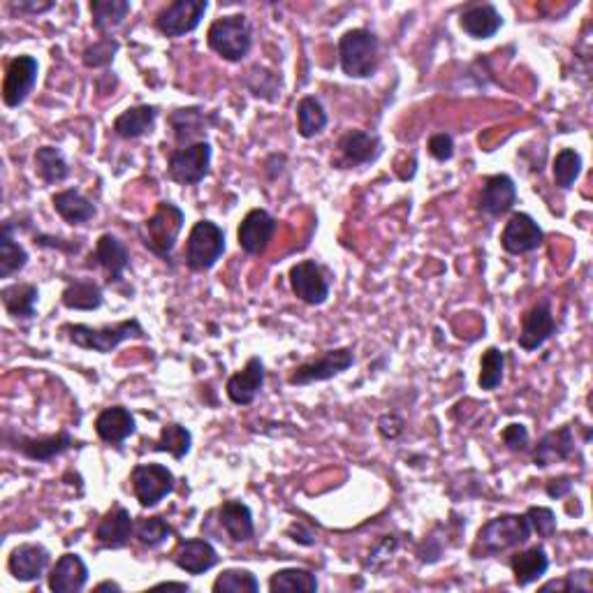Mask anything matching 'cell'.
<instances>
[{"mask_svg": "<svg viewBox=\"0 0 593 593\" xmlns=\"http://www.w3.org/2000/svg\"><path fill=\"white\" fill-rule=\"evenodd\" d=\"M61 332L68 336L70 343H75L82 350H93V353L107 355L114 348H119L121 343L130 339H142L146 336L142 322L137 318L114 322V325L105 327H91V325H63Z\"/></svg>", "mask_w": 593, "mask_h": 593, "instance_id": "1", "label": "cell"}, {"mask_svg": "<svg viewBox=\"0 0 593 593\" xmlns=\"http://www.w3.org/2000/svg\"><path fill=\"white\" fill-rule=\"evenodd\" d=\"M531 538V524L526 515H512V512H505L482 526L478 531V540H475L473 554L475 556H496L501 552H508V549L522 547L529 543Z\"/></svg>", "mask_w": 593, "mask_h": 593, "instance_id": "2", "label": "cell"}, {"mask_svg": "<svg viewBox=\"0 0 593 593\" xmlns=\"http://www.w3.org/2000/svg\"><path fill=\"white\" fill-rule=\"evenodd\" d=\"M378 35L369 28H350L339 38V63L350 79H369L378 70Z\"/></svg>", "mask_w": 593, "mask_h": 593, "instance_id": "3", "label": "cell"}, {"mask_svg": "<svg viewBox=\"0 0 593 593\" xmlns=\"http://www.w3.org/2000/svg\"><path fill=\"white\" fill-rule=\"evenodd\" d=\"M183 221H186V214H183L181 207H177V204L170 200L158 202L156 211L144 221V246L149 248L153 255H158L160 260L170 262L174 246H177L179 234L183 230Z\"/></svg>", "mask_w": 593, "mask_h": 593, "instance_id": "4", "label": "cell"}, {"mask_svg": "<svg viewBox=\"0 0 593 593\" xmlns=\"http://www.w3.org/2000/svg\"><path fill=\"white\" fill-rule=\"evenodd\" d=\"M207 45L225 61H244L253 47L251 21L246 14H228V17L216 19L207 31Z\"/></svg>", "mask_w": 593, "mask_h": 593, "instance_id": "5", "label": "cell"}, {"mask_svg": "<svg viewBox=\"0 0 593 593\" xmlns=\"http://www.w3.org/2000/svg\"><path fill=\"white\" fill-rule=\"evenodd\" d=\"M225 253V232L221 225L214 221H197L193 230L188 234L186 251H183V262L190 272H209L218 265V260L223 258Z\"/></svg>", "mask_w": 593, "mask_h": 593, "instance_id": "6", "label": "cell"}, {"mask_svg": "<svg viewBox=\"0 0 593 593\" xmlns=\"http://www.w3.org/2000/svg\"><path fill=\"white\" fill-rule=\"evenodd\" d=\"M353 364H355V350L350 346L325 350V353L313 357V360L295 366V369L290 371L288 383L295 387L325 383V380L341 376V373L348 371Z\"/></svg>", "mask_w": 593, "mask_h": 593, "instance_id": "7", "label": "cell"}, {"mask_svg": "<svg viewBox=\"0 0 593 593\" xmlns=\"http://www.w3.org/2000/svg\"><path fill=\"white\" fill-rule=\"evenodd\" d=\"M211 156H214V149H211L207 139L181 146V149H174L170 158H167V174L179 186H197V183L209 177Z\"/></svg>", "mask_w": 593, "mask_h": 593, "instance_id": "8", "label": "cell"}, {"mask_svg": "<svg viewBox=\"0 0 593 593\" xmlns=\"http://www.w3.org/2000/svg\"><path fill=\"white\" fill-rule=\"evenodd\" d=\"M130 482L142 508H156L177 487L174 473L163 464H137L130 473Z\"/></svg>", "mask_w": 593, "mask_h": 593, "instance_id": "9", "label": "cell"}, {"mask_svg": "<svg viewBox=\"0 0 593 593\" xmlns=\"http://www.w3.org/2000/svg\"><path fill=\"white\" fill-rule=\"evenodd\" d=\"M290 288L299 302L309 306H320L329 299L332 281H329L327 269L316 260H302L290 267Z\"/></svg>", "mask_w": 593, "mask_h": 593, "instance_id": "10", "label": "cell"}, {"mask_svg": "<svg viewBox=\"0 0 593 593\" xmlns=\"http://www.w3.org/2000/svg\"><path fill=\"white\" fill-rule=\"evenodd\" d=\"M5 441H7V445H12V450H17L21 457H26L31 461H40V464L61 457L72 448H79V441L70 434L68 429H61L58 434H51V436L5 434Z\"/></svg>", "mask_w": 593, "mask_h": 593, "instance_id": "11", "label": "cell"}, {"mask_svg": "<svg viewBox=\"0 0 593 593\" xmlns=\"http://www.w3.org/2000/svg\"><path fill=\"white\" fill-rule=\"evenodd\" d=\"M207 10V0H174L158 12L156 28L165 38H183V35L197 31Z\"/></svg>", "mask_w": 593, "mask_h": 593, "instance_id": "12", "label": "cell"}, {"mask_svg": "<svg viewBox=\"0 0 593 593\" xmlns=\"http://www.w3.org/2000/svg\"><path fill=\"white\" fill-rule=\"evenodd\" d=\"M40 63L33 56H17L7 63L3 77V102L5 107H21L38 84Z\"/></svg>", "mask_w": 593, "mask_h": 593, "instance_id": "13", "label": "cell"}, {"mask_svg": "<svg viewBox=\"0 0 593 593\" xmlns=\"http://www.w3.org/2000/svg\"><path fill=\"white\" fill-rule=\"evenodd\" d=\"M545 241V232L536 223V218L517 211L510 216V221L505 223L501 232V246L505 253L510 255H526L538 251Z\"/></svg>", "mask_w": 593, "mask_h": 593, "instance_id": "14", "label": "cell"}, {"mask_svg": "<svg viewBox=\"0 0 593 593\" xmlns=\"http://www.w3.org/2000/svg\"><path fill=\"white\" fill-rule=\"evenodd\" d=\"M554 332L556 320L552 313V299L543 297L531 311H526V316L522 318V332H519L517 343L526 353H533V350L543 348L545 343L552 339Z\"/></svg>", "mask_w": 593, "mask_h": 593, "instance_id": "15", "label": "cell"}, {"mask_svg": "<svg viewBox=\"0 0 593 593\" xmlns=\"http://www.w3.org/2000/svg\"><path fill=\"white\" fill-rule=\"evenodd\" d=\"M276 218L267 209H251L237 230L239 248L246 255H262L276 234Z\"/></svg>", "mask_w": 593, "mask_h": 593, "instance_id": "16", "label": "cell"}, {"mask_svg": "<svg viewBox=\"0 0 593 593\" xmlns=\"http://www.w3.org/2000/svg\"><path fill=\"white\" fill-rule=\"evenodd\" d=\"M336 149H339V156L348 167L371 165L376 163L380 153H383V139L376 133H366V130L353 128L341 135Z\"/></svg>", "mask_w": 593, "mask_h": 593, "instance_id": "17", "label": "cell"}, {"mask_svg": "<svg viewBox=\"0 0 593 593\" xmlns=\"http://www.w3.org/2000/svg\"><path fill=\"white\" fill-rule=\"evenodd\" d=\"M91 260L95 267H100L107 274V283L116 285L123 281V274L130 267V251L119 237L107 232L95 241Z\"/></svg>", "mask_w": 593, "mask_h": 593, "instance_id": "18", "label": "cell"}, {"mask_svg": "<svg viewBox=\"0 0 593 593\" xmlns=\"http://www.w3.org/2000/svg\"><path fill=\"white\" fill-rule=\"evenodd\" d=\"M135 538V519L123 505H112L95 526V540L102 549H123Z\"/></svg>", "mask_w": 593, "mask_h": 593, "instance_id": "19", "label": "cell"}, {"mask_svg": "<svg viewBox=\"0 0 593 593\" xmlns=\"http://www.w3.org/2000/svg\"><path fill=\"white\" fill-rule=\"evenodd\" d=\"M51 563V554L45 545L24 543L12 549L7 559V570L17 582H35L45 575Z\"/></svg>", "mask_w": 593, "mask_h": 593, "instance_id": "20", "label": "cell"}, {"mask_svg": "<svg viewBox=\"0 0 593 593\" xmlns=\"http://www.w3.org/2000/svg\"><path fill=\"white\" fill-rule=\"evenodd\" d=\"M262 385H265V362L258 355L251 357L246 366L237 373H232L225 385V394L234 406H251L258 397Z\"/></svg>", "mask_w": 593, "mask_h": 593, "instance_id": "21", "label": "cell"}, {"mask_svg": "<svg viewBox=\"0 0 593 593\" xmlns=\"http://www.w3.org/2000/svg\"><path fill=\"white\" fill-rule=\"evenodd\" d=\"M95 434L102 443L121 448L130 436L137 434L135 415L126 406H109L95 417Z\"/></svg>", "mask_w": 593, "mask_h": 593, "instance_id": "22", "label": "cell"}, {"mask_svg": "<svg viewBox=\"0 0 593 593\" xmlns=\"http://www.w3.org/2000/svg\"><path fill=\"white\" fill-rule=\"evenodd\" d=\"M515 204H517V186L508 174H492V177H487L485 183H482L478 207L480 211H485L487 216L501 218L505 214H510Z\"/></svg>", "mask_w": 593, "mask_h": 593, "instance_id": "23", "label": "cell"}, {"mask_svg": "<svg viewBox=\"0 0 593 593\" xmlns=\"http://www.w3.org/2000/svg\"><path fill=\"white\" fill-rule=\"evenodd\" d=\"M573 455H575L573 427H570V424H563V427L547 431V434L540 438L536 448H533V466L549 468L554 464H561V461H568Z\"/></svg>", "mask_w": 593, "mask_h": 593, "instance_id": "24", "label": "cell"}, {"mask_svg": "<svg viewBox=\"0 0 593 593\" xmlns=\"http://www.w3.org/2000/svg\"><path fill=\"white\" fill-rule=\"evenodd\" d=\"M49 591L54 593H79L89 584V566L79 554H63L58 556L49 573Z\"/></svg>", "mask_w": 593, "mask_h": 593, "instance_id": "25", "label": "cell"}, {"mask_svg": "<svg viewBox=\"0 0 593 593\" xmlns=\"http://www.w3.org/2000/svg\"><path fill=\"white\" fill-rule=\"evenodd\" d=\"M172 561L188 575H204L211 568L218 566L221 556H218L216 547L204 538H190L179 543L177 552L172 554Z\"/></svg>", "mask_w": 593, "mask_h": 593, "instance_id": "26", "label": "cell"}, {"mask_svg": "<svg viewBox=\"0 0 593 593\" xmlns=\"http://www.w3.org/2000/svg\"><path fill=\"white\" fill-rule=\"evenodd\" d=\"M459 26L468 38L489 40L501 31L503 17L492 3H473L459 14Z\"/></svg>", "mask_w": 593, "mask_h": 593, "instance_id": "27", "label": "cell"}, {"mask_svg": "<svg viewBox=\"0 0 593 593\" xmlns=\"http://www.w3.org/2000/svg\"><path fill=\"white\" fill-rule=\"evenodd\" d=\"M170 121L174 139H177L179 149L181 146L195 144V142H204L207 137V128H209V116L202 107H181L174 109V112L167 116Z\"/></svg>", "mask_w": 593, "mask_h": 593, "instance_id": "28", "label": "cell"}, {"mask_svg": "<svg viewBox=\"0 0 593 593\" xmlns=\"http://www.w3.org/2000/svg\"><path fill=\"white\" fill-rule=\"evenodd\" d=\"M218 522H221L232 543H248L255 536L253 510L244 501H223L218 508Z\"/></svg>", "mask_w": 593, "mask_h": 593, "instance_id": "29", "label": "cell"}, {"mask_svg": "<svg viewBox=\"0 0 593 593\" xmlns=\"http://www.w3.org/2000/svg\"><path fill=\"white\" fill-rule=\"evenodd\" d=\"M51 204H54L56 214L61 216L68 225L89 223L93 221L95 214H98L95 204L77 188L58 190V193L51 195Z\"/></svg>", "mask_w": 593, "mask_h": 593, "instance_id": "30", "label": "cell"}, {"mask_svg": "<svg viewBox=\"0 0 593 593\" xmlns=\"http://www.w3.org/2000/svg\"><path fill=\"white\" fill-rule=\"evenodd\" d=\"M0 299H3L7 316H12L14 320H33L38 316L40 290L35 283L5 285V288L0 290Z\"/></svg>", "mask_w": 593, "mask_h": 593, "instance_id": "31", "label": "cell"}, {"mask_svg": "<svg viewBox=\"0 0 593 593\" xmlns=\"http://www.w3.org/2000/svg\"><path fill=\"white\" fill-rule=\"evenodd\" d=\"M512 575H515L517 587H529V584L538 582L549 570V556L543 545H533L522 552L512 554L510 559Z\"/></svg>", "mask_w": 593, "mask_h": 593, "instance_id": "32", "label": "cell"}, {"mask_svg": "<svg viewBox=\"0 0 593 593\" xmlns=\"http://www.w3.org/2000/svg\"><path fill=\"white\" fill-rule=\"evenodd\" d=\"M160 109L156 105H135L114 119V135L121 139H139L156 126Z\"/></svg>", "mask_w": 593, "mask_h": 593, "instance_id": "33", "label": "cell"}, {"mask_svg": "<svg viewBox=\"0 0 593 593\" xmlns=\"http://www.w3.org/2000/svg\"><path fill=\"white\" fill-rule=\"evenodd\" d=\"M102 302H105L102 288L91 278H75L61 292V304L70 311H95L100 309Z\"/></svg>", "mask_w": 593, "mask_h": 593, "instance_id": "34", "label": "cell"}, {"mask_svg": "<svg viewBox=\"0 0 593 593\" xmlns=\"http://www.w3.org/2000/svg\"><path fill=\"white\" fill-rule=\"evenodd\" d=\"M91 7V24L100 38H109V33L116 31L130 14L128 0H93Z\"/></svg>", "mask_w": 593, "mask_h": 593, "instance_id": "35", "label": "cell"}, {"mask_svg": "<svg viewBox=\"0 0 593 593\" xmlns=\"http://www.w3.org/2000/svg\"><path fill=\"white\" fill-rule=\"evenodd\" d=\"M35 174L47 183V186H56L70 177V165L65 160L63 151L58 146H40L33 156Z\"/></svg>", "mask_w": 593, "mask_h": 593, "instance_id": "36", "label": "cell"}, {"mask_svg": "<svg viewBox=\"0 0 593 593\" xmlns=\"http://www.w3.org/2000/svg\"><path fill=\"white\" fill-rule=\"evenodd\" d=\"M28 265V251L14 239V223L5 221L0 232V278H12Z\"/></svg>", "mask_w": 593, "mask_h": 593, "instance_id": "37", "label": "cell"}, {"mask_svg": "<svg viewBox=\"0 0 593 593\" xmlns=\"http://www.w3.org/2000/svg\"><path fill=\"white\" fill-rule=\"evenodd\" d=\"M327 123H329L327 112L318 98H313V95H304V98L297 102V133L304 139L320 135L322 130L327 128Z\"/></svg>", "mask_w": 593, "mask_h": 593, "instance_id": "38", "label": "cell"}, {"mask_svg": "<svg viewBox=\"0 0 593 593\" xmlns=\"http://www.w3.org/2000/svg\"><path fill=\"white\" fill-rule=\"evenodd\" d=\"M193 448V434L179 422H170L160 429L158 441L151 443L153 452H170V455L181 461Z\"/></svg>", "mask_w": 593, "mask_h": 593, "instance_id": "39", "label": "cell"}, {"mask_svg": "<svg viewBox=\"0 0 593 593\" xmlns=\"http://www.w3.org/2000/svg\"><path fill=\"white\" fill-rule=\"evenodd\" d=\"M269 591H302V593H316L318 591V577L306 568H283L276 570L269 580Z\"/></svg>", "mask_w": 593, "mask_h": 593, "instance_id": "40", "label": "cell"}, {"mask_svg": "<svg viewBox=\"0 0 593 593\" xmlns=\"http://www.w3.org/2000/svg\"><path fill=\"white\" fill-rule=\"evenodd\" d=\"M174 536V529L167 524L165 517H144V519H135V538L139 540V545L156 549L163 543H167Z\"/></svg>", "mask_w": 593, "mask_h": 593, "instance_id": "41", "label": "cell"}, {"mask_svg": "<svg viewBox=\"0 0 593 593\" xmlns=\"http://www.w3.org/2000/svg\"><path fill=\"white\" fill-rule=\"evenodd\" d=\"M503 376H505V353L496 346L487 348L480 360V376H478L480 390L494 392L496 387L503 383Z\"/></svg>", "mask_w": 593, "mask_h": 593, "instance_id": "42", "label": "cell"}, {"mask_svg": "<svg viewBox=\"0 0 593 593\" xmlns=\"http://www.w3.org/2000/svg\"><path fill=\"white\" fill-rule=\"evenodd\" d=\"M552 172L556 186L561 190H570L582 174V156L575 149H561L552 163Z\"/></svg>", "mask_w": 593, "mask_h": 593, "instance_id": "43", "label": "cell"}, {"mask_svg": "<svg viewBox=\"0 0 593 593\" xmlns=\"http://www.w3.org/2000/svg\"><path fill=\"white\" fill-rule=\"evenodd\" d=\"M260 582L251 570L228 568L216 577L214 593H258Z\"/></svg>", "mask_w": 593, "mask_h": 593, "instance_id": "44", "label": "cell"}, {"mask_svg": "<svg viewBox=\"0 0 593 593\" xmlns=\"http://www.w3.org/2000/svg\"><path fill=\"white\" fill-rule=\"evenodd\" d=\"M116 51H119V42L114 38H100L98 42H93L91 47L84 49L82 61L86 68H107V65L114 61Z\"/></svg>", "mask_w": 593, "mask_h": 593, "instance_id": "45", "label": "cell"}, {"mask_svg": "<svg viewBox=\"0 0 593 593\" xmlns=\"http://www.w3.org/2000/svg\"><path fill=\"white\" fill-rule=\"evenodd\" d=\"M526 519L531 524V533H538V538H552L556 529V515L552 508H545V505H531L529 510L524 512Z\"/></svg>", "mask_w": 593, "mask_h": 593, "instance_id": "46", "label": "cell"}, {"mask_svg": "<svg viewBox=\"0 0 593 593\" xmlns=\"http://www.w3.org/2000/svg\"><path fill=\"white\" fill-rule=\"evenodd\" d=\"M591 591V570H575V573H568L563 580H552L540 587V591Z\"/></svg>", "mask_w": 593, "mask_h": 593, "instance_id": "47", "label": "cell"}, {"mask_svg": "<svg viewBox=\"0 0 593 593\" xmlns=\"http://www.w3.org/2000/svg\"><path fill=\"white\" fill-rule=\"evenodd\" d=\"M501 441L510 452H526L529 450V429L524 424L512 422L501 431Z\"/></svg>", "mask_w": 593, "mask_h": 593, "instance_id": "48", "label": "cell"}, {"mask_svg": "<svg viewBox=\"0 0 593 593\" xmlns=\"http://www.w3.org/2000/svg\"><path fill=\"white\" fill-rule=\"evenodd\" d=\"M429 156L438 160V163H448L455 156V137L450 133H436L429 137Z\"/></svg>", "mask_w": 593, "mask_h": 593, "instance_id": "49", "label": "cell"}, {"mask_svg": "<svg viewBox=\"0 0 593 593\" xmlns=\"http://www.w3.org/2000/svg\"><path fill=\"white\" fill-rule=\"evenodd\" d=\"M397 547H399V543H397V538H394V536L380 538V543L371 549L369 559H366V568L376 570V568L383 566L385 561L392 559V554L397 552Z\"/></svg>", "mask_w": 593, "mask_h": 593, "instance_id": "50", "label": "cell"}, {"mask_svg": "<svg viewBox=\"0 0 593 593\" xmlns=\"http://www.w3.org/2000/svg\"><path fill=\"white\" fill-rule=\"evenodd\" d=\"M35 246H40V248H58V251L70 253V255H77L79 251H82V241L49 237V234H35Z\"/></svg>", "mask_w": 593, "mask_h": 593, "instance_id": "51", "label": "cell"}, {"mask_svg": "<svg viewBox=\"0 0 593 593\" xmlns=\"http://www.w3.org/2000/svg\"><path fill=\"white\" fill-rule=\"evenodd\" d=\"M378 431H380V436H383V438H390V441H394V438H399L401 431H404V420H401L399 415L380 417Z\"/></svg>", "mask_w": 593, "mask_h": 593, "instance_id": "52", "label": "cell"}, {"mask_svg": "<svg viewBox=\"0 0 593 593\" xmlns=\"http://www.w3.org/2000/svg\"><path fill=\"white\" fill-rule=\"evenodd\" d=\"M545 492L549 499H563V496H568L573 492V478H568V475H561V478H554L547 482Z\"/></svg>", "mask_w": 593, "mask_h": 593, "instance_id": "53", "label": "cell"}, {"mask_svg": "<svg viewBox=\"0 0 593 593\" xmlns=\"http://www.w3.org/2000/svg\"><path fill=\"white\" fill-rule=\"evenodd\" d=\"M288 536H290L292 540H295V543L304 545V547L316 545V536H313V531L306 529L304 524H292L290 529H288Z\"/></svg>", "mask_w": 593, "mask_h": 593, "instance_id": "54", "label": "cell"}, {"mask_svg": "<svg viewBox=\"0 0 593 593\" xmlns=\"http://www.w3.org/2000/svg\"><path fill=\"white\" fill-rule=\"evenodd\" d=\"M54 3H12L10 10L12 12H31V14H42L49 12Z\"/></svg>", "mask_w": 593, "mask_h": 593, "instance_id": "55", "label": "cell"}, {"mask_svg": "<svg viewBox=\"0 0 593 593\" xmlns=\"http://www.w3.org/2000/svg\"><path fill=\"white\" fill-rule=\"evenodd\" d=\"M153 591H163V589H174V591H190L186 582H160L156 587H151Z\"/></svg>", "mask_w": 593, "mask_h": 593, "instance_id": "56", "label": "cell"}, {"mask_svg": "<svg viewBox=\"0 0 593 593\" xmlns=\"http://www.w3.org/2000/svg\"><path fill=\"white\" fill-rule=\"evenodd\" d=\"M95 591H98V593H102V591L121 593L123 589H121V584H116V582H100V584H95Z\"/></svg>", "mask_w": 593, "mask_h": 593, "instance_id": "57", "label": "cell"}]
</instances>
